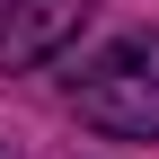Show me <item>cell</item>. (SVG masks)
Segmentation results:
<instances>
[{
  "label": "cell",
  "mask_w": 159,
  "mask_h": 159,
  "mask_svg": "<svg viewBox=\"0 0 159 159\" xmlns=\"http://www.w3.org/2000/svg\"><path fill=\"white\" fill-rule=\"evenodd\" d=\"M71 106L106 142H159V35L133 27L71 71Z\"/></svg>",
  "instance_id": "cell-1"
},
{
  "label": "cell",
  "mask_w": 159,
  "mask_h": 159,
  "mask_svg": "<svg viewBox=\"0 0 159 159\" xmlns=\"http://www.w3.org/2000/svg\"><path fill=\"white\" fill-rule=\"evenodd\" d=\"M97 0H0V71H35L89 27Z\"/></svg>",
  "instance_id": "cell-2"
},
{
  "label": "cell",
  "mask_w": 159,
  "mask_h": 159,
  "mask_svg": "<svg viewBox=\"0 0 159 159\" xmlns=\"http://www.w3.org/2000/svg\"><path fill=\"white\" fill-rule=\"evenodd\" d=\"M0 159H18V150H9V142H0Z\"/></svg>",
  "instance_id": "cell-3"
}]
</instances>
